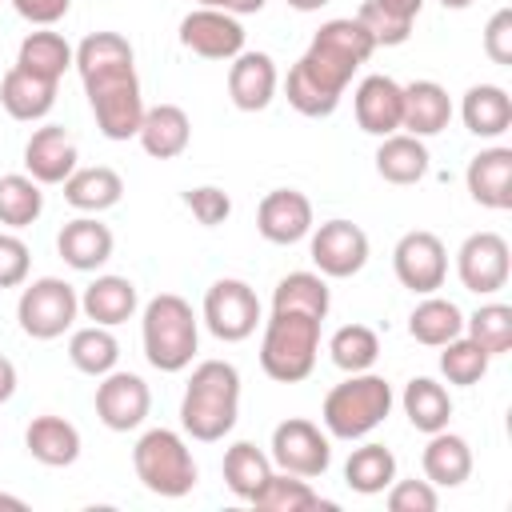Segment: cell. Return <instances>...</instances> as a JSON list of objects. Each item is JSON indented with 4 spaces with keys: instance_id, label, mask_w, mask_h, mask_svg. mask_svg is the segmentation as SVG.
<instances>
[{
    "instance_id": "b9f144b4",
    "label": "cell",
    "mask_w": 512,
    "mask_h": 512,
    "mask_svg": "<svg viewBox=\"0 0 512 512\" xmlns=\"http://www.w3.org/2000/svg\"><path fill=\"white\" fill-rule=\"evenodd\" d=\"M440 348H444V352H440V372H444V380H448V384L472 388V384H480V380H484V372H488L492 356H488L476 340H468V336L460 332L456 340H448V344H440Z\"/></svg>"
},
{
    "instance_id": "9c48e42d",
    "label": "cell",
    "mask_w": 512,
    "mask_h": 512,
    "mask_svg": "<svg viewBox=\"0 0 512 512\" xmlns=\"http://www.w3.org/2000/svg\"><path fill=\"white\" fill-rule=\"evenodd\" d=\"M208 332L224 344H240L256 332L260 324V300L252 292L248 280H236V276H224L216 280L208 292H204V308H200Z\"/></svg>"
},
{
    "instance_id": "bcb514c9",
    "label": "cell",
    "mask_w": 512,
    "mask_h": 512,
    "mask_svg": "<svg viewBox=\"0 0 512 512\" xmlns=\"http://www.w3.org/2000/svg\"><path fill=\"white\" fill-rule=\"evenodd\" d=\"M32 252L16 232H0V288H20L28 280Z\"/></svg>"
},
{
    "instance_id": "f6af8a7d",
    "label": "cell",
    "mask_w": 512,
    "mask_h": 512,
    "mask_svg": "<svg viewBox=\"0 0 512 512\" xmlns=\"http://www.w3.org/2000/svg\"><path fill=\"white\" fill-rule=\"evenodd\" d=\"M384 492H388L392 512H436V504H440L436 484H428V480H392Z\"/></svg>"
},
{
    "instance_id": "3957f363",
    "label": "cell",
    "mask_w": 512,
    "mask_h": 512,
    "mask_svg": "<svg viewBox=\"0 0 512 512\" xmlns=\"http://www.w3.org/2000/svg\"><path fill=\"white\" fill-rule=\"evenodd\" d=\"M240 416V372L228 360H200L188 376L180 400V428L200 440L216 444L236 428Z\"/></svg>"
},
{
    "instance_id": "8992f818",
    "label": "cell",
    "mask_w": 512,
    "mask_h": 512,
    "mask_svg": "<svg viewBox=\"0 0 512 512\" xmlns=\"http://www.w3.org/2000/svg\"><path fill=\"white\" fill-rule=\"evenodd\" d=\"M388 412H392V384L376 372H348V380L324 396L320 420L336 440H364L388 420Z\"/></svg>"
},
{
    "instance_id": "d6a6232c",
    "label": "cell",
    "mask_w": 512,
    "mask_h": 512,
    "mask_svg": "<svg viewBox=\"0 0 512 512\" xmlns=\"http://www.w3.org/2000/svg\"><path fill=\"white\" fill-rule=\"evenodd\" d=\"M460 332H464V312L436 292H428L408 316V336L424 348H440V344L456 340Z\"/></svg>"
},
{
    "instance_id": "c3c4849f",
    "label": "cell",
    "mask_w": 512,
    "mask_h": 512,
    "mask_svg": "<svg viewBox=\"0 0 512 512\" xmlns=\"http://www.w3.org/2000/svg\"><path fill=\"white\" fill-rule=\"evenodd\" d=\"M68 4L72 0H12L16 16H24L36 28H52L56 20H64L68 16Z\"/></svg>"
},
{
    "instance_id": "30bf717a",
    "label": "cell",
    "mask_w": 512,
    "mask_h": 512,
    "mask_svg": "<svg viewBox=\"0 0 512 512\" xmlns=\"http://www.w3.org/2000/svg\"><path fill=\"white\" fill-rule=\"evenodd\" d=\"M272 464L280 472H292V476H304V480H316L328 472L332 464V444L328 436L304 420V416H288L272 428Z\"/></svg>"
},
{
    "instance_id": "ee69618b",
    "label": "cell",
    "mask_w": 512,
    "mask_h": 512,
    "mask_svg": "<svg viewBox=\"0 0 512 512\" xmlns=\"http://www.w3.org/2000/svg\"><path fill=\"white\" fill-rule=\"evenodd\" d=\"M184 204L192 208V216H196L204 228H216V224H224V220L232 216V200H228V192L216 188V184L188 188V192H184Z\"/></svg>"
},
{
    "instance_id": "9a60e30c",
    "label": "cell",
    "mask_w": 512,
    "mask_h": 512,
    "mask_svg": "<svg viewBox=\"0 0 512 512\" xmlns=\"http://www.w3.org/2000/svg\"><path fill=\"white\" fill-rule=\"evenodd\" d=\"M180 44L204 60H232L244 52V28L224 8H196L180 20Z\"/></svg>"
},
{
    "instance_id": "7dc6e473",
    "label": "cell",
    "mask_w": 512,
    "mask_h": 512,
    "mask_svg": "<svg viewBox=\"0 0 512 512\" xmlns=\"http://www.w3.org/2000/svg\"><path fill=\"white\" fill-rule=\"evenodd\" d=\"M484 56L492 64H512V8H496L484 24Z\"/></svg>"
},
{
    "instance_id": "f5cc1de1",
    "label": "cell",
    "mask_w": 512,
    "mask_h": 512,
    "mask_svg": "<svg viewBox=\"0 0 512 512\" xmlns=\"http://www.w3.org/2000/svg\"><path fill=\"white\" fill-rule=\"evenodd\" d=\"M0 508H16V512H20V508H24V500H20V496H4V492H0Z\"/></svg>"
},
{
    "instance_id": "681fc988",
    "label": "cell",
    "mask_w": 512,
    "mask_h": 512,
    "mask_svg": "<svg viewBox=\"0 0 512 512\" xmlns=\"http://www.w3.org/2000/svg\"><path fill=\"white\" fill-rule=\"evenodd\" d=\"M16 392V364L8 356H0V404H8Z\"/></svg>"
},
{
    "instance_id": "44dd1931",
    "label": "cell",
    "mask_w": 512,
    "mask_h": 512,
    "mask_svg": "<svg viewBox=\"0 0 512 512\" xmlns=\"http://www.w3.org/2000/svg\"><path fill=\"white\" fill-rule=\"evenodd\" d=\"M112 248H116L112 228L100 224L96 216H76V220H68V224L60 228V236H56L60 260H64L68 268H76V272H96V268H104V264L112 260Z\"/></svg>"
},
{
    "instance_id": "8fae6325",
    "label": "cell",
    "mask_w": 512,
    "mask_h": 512,
    "mask_svg": "<svg viewBox=\"0 0 512 512\" xmlns=\"http://www.w3.org/2000/svg\"><path fill=\"white\" fill-rule=\"evenodd\" d=\"M392 272L416 296H428V292L444 288V276H448V248H444V240L436 232H428V228L404 232L396 240V248H392Z\"/></svg>"
},
{
    "instance_id": "d6986e66",
    "label": "cell",
    "mask_w": 512,
    "mask_h": 512,
    "mask_svg": "<svg viewBox=\"0 0 512 512\" xmlns=\"http://www.w3.org/2000/svg\"><path fill=\"white\" fill-rule=\"evenodd\" d=\"M464 184L480 208H492V212L512 208V148L496 144L476 152L464 168Z\"/></svg>"
},
{
    "instance_id": "816d5d0a",
    "label": "cell",
    "mask_w": 512,
    "mask_h": 512,
    "mask_svg": "<svg viewBox=\"0 0 512 512\" xmlns=\"http://www.w3.org/2000/svg\"><path fill=\"white\" fill-rule=\"evenodd\" d=\"M328 0H288V8H296V12H320Z\"/></svg>"
},
{
    "instance_id": "484cf974",
    "label": "cell",
    "mask_w": 512,
    "mask_h": 512,
    "mask_svg": "<svg viewBox=\"0 0 512 512\" xmlns=\"http://www.w3.org/2000/svg\"><path fill=\"white\" fill-rule=\"evenodd\" d=\"M0 104L12 120H24V124L44 120L56 104V80H40V76L24 72L20 64H12L0 80Z\"/></svg>"
},
{
    "instance_id": "52a82bcc",
    "label": "cell",
    "mask_w": 512,
    "mask_h": 512,
    "mask_svg": "<svg viewBox=\"0 0 512 512\" xmlns=\"http://www.w3.org/2000/svg\"><path fill=\"white\" fill-rule=\"evenodd\" d=\"M132 468H136V480L152 492V496H168V500H180L196 488V460H192V448L184 444L180 432L172 428H148L136 448H132Z\"/></svg>"
},
{
    "instance_id": "5bb4252c",
    "label": "cell",
    "mask_w": 512,
    "mask_h": 512,
    "mask_svg": "<svg viewBox=\"0 0 512 512\" xmlns=\"http://www.w3.org/2000/svg\"><path fill=\"white\" fill-rule=\"evenodd\" d=\"M152 392L136 372H104L96 384V416L112 432H132L148 420Z\"/></svg>"
},
{
    "instance_id": "74e56055",
    "label": "cell",
    "mask_w": 512,
    "mask_h": 512,
    "mask_svg": "<svg viewBox=\"0 0 512 512\" xmlns=\"http://www.w3.org/2000/svg\"><path fill=\"white\" fill-rule=\"evenodd\" d=\"M252 508H264V512H308V508H320V492L304 480V476H292V472H272L264 480V488L248 500Z\"/></svg>"
},
{
    "instance_id": "db71d44e",
    "label": "cell",
    "mask_w": 512,
    "mask_h": 512,
    "mask_svg": "<svg viewBox=\"0 0 512 512\" xmlns=\"http://www.w3.org/2000/svg\"><path fill=\"white\" fill-rule=\"evenodd\" d=\"M444 8H452V12H464V8H472V0H440Z\"/></svg>"
},
{
    "instance_id": "e0dca14e",
    "label": "cell",
    "mask_w": 512,
    "mask_h": 512,
    "mask_svg": "<svg viewBox=\"0 0 512 512\" xmlns=\"http://www.w3.org/2000/svg\"><path fill=\"white\" fill-rule=\"evenodd\" d=\"M352 108H356V124L368 132V136H392L400 132V112H404V88L392 80V76H364L356 84V96H352Z\"/></svg>"
},
{
    "instance_id": "603a6c76",
    "label": "cell",
    "mask_w": 512,
    "mask_h": 512,
    "mask_svg": "<svg viewBox=\"0 0 512 512\" xmlns=\"http://www.w3.org/2000/svg\"><path fill=\"white\" fill-rule=\"evenodd\" d=\"M140 148L152 156V160H176L188 140H192V120L180 104H156V108H144V120H140V132H136Z\"/></svg>"
},
{
    "instance_id": "5b68a950",
    "label": "cell",
    "mask_w": 512,
    "mask_h": 512,
    "mask_svg": "<svg viewBox=\"0 0 512 512\" xmlns=\"http://www.w3.org/2000/svg\"><path fill=\"white\" fill-rule=\"evenodd\" d=\"M320 316L312 312H288L272 308L264 320V340H260V368L276 384H296L312 376L316 352H320Z\"/></svg>"
},
{
    "instance_id": "2e32d148",
    "label": "cell",
    "mask_w": 512,
    "mask_h": 512,
    "mask_svg": "<svg viewBox=\"0 0 512 512\" xmlns=\"http://www.w3.org/2000/svg\"><path fill=\"white\" fill-rule=\"evenodd\" d=\"M256 232L268 244H296L312 232V200L296 188H272L256 208Z\"/></svg>"
},
{
    "instance_id": "4316f807",
    "label": "cell",
    "mask_w": 512,
    "mask_h": 512,
    "mask_svg": "<svg viewBox=\"0 0 512 512\" xmlns=\"http://www.w3.org/2000/svg\"><path fill=\"white\" fill-rule=\"evenodd\" d=\"M136 304H140L136 284L128 276H112V272L108 276H96L84 288V296H80V312L92 324H104V328H116V324L132 320L136 316Z\"/></svg>"
},
{
    "instance_id": "ab89813d",
    "label": "cell",
    "mask_w": 512,
    "mask_h": 512,
    "mask_svg": "<svg viewBox=\"0 0 512 512\" xmlns=\"http://www.w3.org/2000/svg\"><path fill=\"white\" fill-rule=\"evenodd\" d=\"M328 356L340 372H368L380 356V336L368 324H344L328 340Z\"/></svg>"
},
{
    "instance_id": "7a4b0ae2",
    "label": "cell",
    "mask_w": 512,
    "mask_h": 512,
    "mask_svg": "<svg viewBox=\"0 0 512 512\" xmlns=\"http://www.w3.org/2000/svg\"><path fill=\"white\" fill-rule=\"evenodd\" d=\"M76 72L92 104L96 128L108 140H132L144 120V96L136 80V52L120 32H92L76 48Z\"/></svg>"
},
{
    "instance_id": "277c9868",
    "label": "cell",
    "mask_w": 512,
    "mask_h": 512,
    "mask_svg": "<svg viewBox=\"0 0 512 512\" xmlns=\"http://www.w3.org/2000/svg\"><path fill=\"white\" fill-rule=\"evenodd\" d=\"M140 340H144V356H148L152 368L184 372L196 356V344H200V320H196V312L184 296L160 292L144 304Z\"/></svg>"
},
{
    "instance_id": "83f0119b",
    "label": "cell",
    "mask_w": 512,
    "mask_h": 512,
    "mask_svg": "<svg viewBox=\"0 0 512 512\" xmlns=\"http://www.w3.org/2000/svg\"><path fill=\"white\" fill-rule=\"evenodd\" d=\"M464 128L480 140H496L512 128V96L500 84H472L460 100Z\"/></svg>"
},
{
    "instance_id": "f1b7e54d",
    "label": "cell",
    "mask_w": 512,
    "mask_h": 512,
    "mask_svg": "<svg viewBox=\"0 0 512 512\" xmlns=\"http://www.w3.org/2000/svg\"><path fill=\"white\" fill-rule=\"evenodd\" d=\"M120 196H124V180H120V172L108 168V164L76 168V172L64 180V200H68L72 208H80V212H92V216L116 208Z\"/></svg>"
},
{
    "instance_id": "f546056e",
    "label": "cell",
    "mask_w": 512,
    "mask_h": 512,
    "mask_svg": "<svg viewBox=\"0 0 512 512\" xmlns=\"http://www.w3.org/2000/svg\"><path fill=\"white\" fill-rule=\"evenodd\" d=\"M400 404H404L408 424H412L416 432H424V436L448 428V420H452V396H448V388L436 384L432 376H412V380L404 384Z\"/></svg>"
},
{
    "instance_id": "8d00e7d4",
    "label": "cell",
    "mask_w": 512,
    "mask_h": 512,
    "mask_svg": "<svg viewBox=\"0 0 512 512\" xmlns=\"http://www.w3.org/2000/svg\"><path fill=\"white\" fill-rule=\"evenodd\" d=\"M44 212V192L28 172L0 176V224L4 228H28Z\"/></svg>"
},
{
    "instance_id": "ba28073f",
    "label": "cell",
    "mask_w": 512,
    "mask_h": 512,
    "mask_svg": "<svg viewBox=\"0 0 512 512\" xmlns=\"http://www.w3.org/2000/svg\"><path fill=\"white\" fill-rule=\"evenodd\" d=\"M80 312V296L68 280L60 276H40L32 284H24L20 300H16V320L20 332L32 340H56L76 324Z\"/></svg>"
},
{
    "instance_id": "4fadbf2b",
    "label": "cell",
    "mask_w": 512,
    "mask_h": 512,
    "mask_svg": "<svg viewBox=\"0 0 512 512\" xmlns=\"http://www.w3.org/2000/svg\"><path fill=\"white\" fill-rule=\"evenodd\" d=\"M312 264L332 280L356 276L368 264V232L352 220H324L312 232Z\"/></svg>"
},
{
    "instance_id": "1f68e13d",
    "label": "cell",
    "mask_w": 512,
    "mask_h": 512,
    "mask_svg": "<svg viewBox=\"0 0 512 512\" xmlns=\"http://www.w3.org/2000/svg\"><path fill=\"white\" fill-rule=\"evenodd\" d=\"M376 172L388 184H416V180H424V172H428V148H424V140L420 136H408V132L380 136Z\"/></svg>"
},
{
    "instance_id": "11a10c76",
    "label": "cell",
    "mask_w": 512,
    "mask_h": 512,
    "mask_svg": "<svg viewBox=\"0 0 512 512\" xmlns=\"http://www.w3.org/2000/svg\"><path fill=\"white\" fill-rule=\"evenodd\" d=\"M228 0H200V8H224Z\"/></svg>"
},
{
    "instance_id": "d590c367",
    "label": "cell",
    "mask_w": 512,
    "mask_h": 512,
    "mask_svg": "<svg viewBox=\"0 0 512 512\" xmlns=\"http://www.w3.org/2000/svg\"><path fill=\"white\" fill-rule=\"evenodd\" d=\"M272 476V456H264L252 440H236L228 452H224V484L232 496L240 500H252L264 480Z\"/></svg>"
},
{
    "instance_id": "4dcf8cb0",
    "label": "cell",
    "mask_w": 512,
    "mask_h": 512,
    "mask_svg": "<svg viewBox=\"0 0 512 512\" xmlns=\"http://www.w3.org/2000/svg\"><path fill=\"white\" fill-rule=\"evenodd\" d=\"M72 60H76V48H72L60 32H52V28L28 32V36L20 40V52H16V64H20L24 72H32V76H40V80H56V84H60V76L72 68Z\"/></svg>"
},
{
    "instance_id": "6da1fadb",
    "label": "cell",
    "mask_w": 512,
    "mask_h": 512,
    "mask_svg": "<svg viewBox=\"0 0 512 512\" xmlns=\"http://www.w3.org/2000/svg\"><path fill=\"white\" fill-rule=\"evenodd\" d=\"M376 52L372 36L364 32V24L356 16H340V20H324L320 32L312 36L308 52L288 68L284 80V96L300 116H332L344 88L352 84L356 68L368 64V56Z\"/></svg>"
},
{
    "instance_id": "f907efd6",
    "label": "cell",
    "mask_w": 512,
    "mask_h": 512,
    "mask_svg": "<svg viewBox=\"0 0 512 512\" xmlns=\"http://www.w3.org/2000/svg\"><path fill=\"white\" fill-rule=\"evenodd\" d=\"M268 0H228L224 4V12H232V16H252V12H260Z\"/></svg>"
},
{
    "instance_id": "ac0fdd59",
    "label": "cell",
    "mask_w": 512,
    "mask_h": 512,
    "mask_svg": "<svg viewBox=\"0 0 512 512\" xmlns=\"http://www.w3.org/2000/svg\"><path fill=\"white\" fill-rule=\"evenodd\" d=\"M76 140L60 124H44L24 144V168L36 184H64L76 172Z\"/></svg>"
},
{
    "instance_id": "836d02e7",
    "label": "cell",
    "mask_w": 512,
    "mask_h": 512,
    "mask_svg": "<svg viewBox=\"0 0 512 512\" xmlns=\"http://www.w3.org/2000/svg\"><path fill=\"white\" fill-rule=\"evenodd\" d=\"M344 480H348V488L360 492V496L384 492V488L396 480V456H392V448H384V444H376V440L352 448V456H348V464H344Z\"/></svg>"
},
{
    "instance_id": "7402d4cb",
    "label": "cell",
    "mask_w": 512,
    "mask_h": 512,
    "mask_svg": "<svg viewBox=\"0 0 512 512\" xmlns=\"http://www.w3.org/2000/svg\"><path fill=\"white\" fill-rule=\"evenodd\" d=\"M404 88V112H400V128L408 136H436L448 128L452 120V96L436 84V80H412V84H400Z\"/></svg>"
},
{
    "instance_id": "60d3db41",
    "label": "cell",
    "mask_w": 512,
    "mask_h": 512,
    "mask_svg": "<svg viewBox=\"0 0 512 512\" xmlns=\"http://www.w3.org/2000/svg\"><path fill=\"white\" fill-rule=\"evenodd\" d=\"M464 336L476 340L488 356H504L512 348V308L508 304H480L472 316H464Z\"/></svg>"
},
{
    "instance_id": "cb8c5ba5",
    "label": "cell",
    "mask_w": 512,
    "mask_h": 512,
    "mask_svg": "<svg viewBox=\"0 0 512 512\" xmlns=\"http://www.w3.org/2000/svg\"><path fill=\"white\" fill-rule=\"evenodd\" d=\"M420 468H424V480L436 484V488H460L468 476H472V448L464 436L440 428L428 436L424 452H420Z\"/></svg>"
},
{
    "instance_id": "7bdbcfd3",
    "label": "cell",
    "mask_w": 512,
    "mask_h": 512,
    "mask_svg": "<svg viewBox=\"0 0 512 512\" xmlns=\"http://www.w3.org/2000/svg\"><path fill=\"white\" fill-rule=\"evenodd\" d=\"M356 20L364 24V32L372 36V44L380 48H396V44H404L408 36H412V24L416 20H408V16H400V12H392V8H384L380 0H364L360 4V12H356Z\"/></svg>"
},
{
    "instance_id": "ffe728a7",
    "label": "cell",
    "mask_w": 512,
    "mask_h": 512,
    "mask_svg": "<svg viewBox=\"0 0 512 512\" xmlns=\"http://www.w3.org/2000/svg\"><path fill=\"white\" fill-rule=\"evenodd\" d=\"M276 64L268 52H240L232 56V68H228V96L240 112H264L276 96Z\"/></svg>"
},
{
    "instance_id": "d4e9b609",
    "label": "cell",
    "mask_w": 512,
    "mask_h": 512,
    "mask_svg": "<svg viewBox=\"0 0 512 512\" xmlns=\"http://www.w3.org/2000/svg\"><path fill=\"white\" fill-rule=\"evenodd\" d=\"M24 448H28V456L40 460L44 468H68V464H76V456H80V432H76L72 420L44 412V416H36V420L28 424Z\"/></svg>"
},
{
    "instance_id": "f35d334b",
    "label": "cell",
    "mask_w": 512,
    "mask_h": 512,
    "mask_svg": "<svg viewBox=\"0 0 512 512\" xmlns=\"http://www.w3.org/2000/svg\"><path fill=\"white\" fill-rule=\"evenodd\" d=\"M272 308H288V312H312V316H328L332 296L320 272H288L276 292H272Z\"/></svg>"
},
{
    "instance_id": "e575fe53",
    "label": "cell",
    "mask_w": 512,
    "mask_h": 512,
    "mask_svg": "<svg viewBox=\"0 0 512 512\" xmlns=\"http://www.w3.org/2000/svg\"><path fill=\"white\" fill-rule=\"evenodd\" d=\"M68 360L76 364V372L84 376H104L116 368L120 360V340L112 336V328L104 324H88V328H76L68 336Z\"/></svg>"
},
{
    "instance_id": "7c38bea8",
    "label": "cell",
    "mask_w": 512,
    "mask_h": 512,
    "mask_svg": "<svg viewBox=\"0 0 512 512\" xmlns=\"http://www.w3.org/2000/svg\"><path fill=\"white\" fill-rule=\"evenodd\" d=\"M508 272H512V252L500 232H472L456 252V276L476 296L500 292L508 284Z\"/></svg>"
}]
</instances>
